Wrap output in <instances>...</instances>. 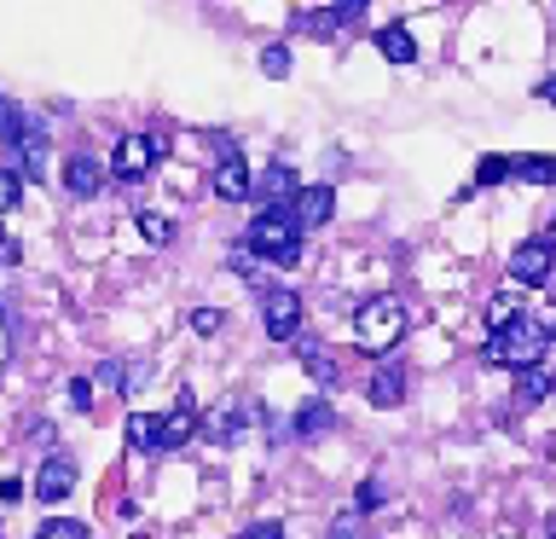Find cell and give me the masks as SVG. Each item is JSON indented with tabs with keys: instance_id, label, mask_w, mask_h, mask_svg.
<instances>
[{
	"instance_id": "cell-1",
	"label": "cell",
	"mask_w": 556,
	"mask_h": 539,
	"mask_svg": "<svg viewBox=\"0 0 556 539\" xmlns=\"http://www.w3.org/2000/svg\"><path fill=\"white\" fill-rule=\"evenodd\" d=\"M400 337H406V308H400L394 296H371V302H359L354 342L365 348V354H389Z\"/></svg>"
},
{
	"instance_id": "cell-2",
	"label": "cell",
	"mask_w": 556,
	"mask_h": 539,
	"mask_svg": "<svg viewBox=\"0 0 556 539\" xmlns=\"http://www.w3.org/2000/svg\"><path fill=\"white\" fill-rule=\"evenodd\" d=\"M539 354H545V330H539L533 313H516L510 325H498L493 337H486V360H493V365H516V372H528V365H539Z\"/></svg>"
},
{
	"instance_id": "cell-3",
	"label": "cell",
	"mask_w": 556,
	"mask_h": 539,
	"mask_svg": "<svg viewBox=\"0 0 556 539\" xmlns=\"http://www.w3.org/2000/svg\"><path fill=\"white\" fill-rule=\"evenodd\" d=\"M243 250L267 255V261H295L302 255V226H295L290 209H261L255 226L243 233Z\"/></svg>"
},
{
	"instance_id": "cell-4",
	"label": "cell",
	"mask_w": 556,
	"mask_h": 539,
	"mask_svg": "<svg viewBox=\"0 0 556 539\" xmlns=\"http://www.w3.org/2000/svg\"><path fill=\"white\" fill-rule=\"evenodd\" d=\"M156 156H168V134H122L111 174H116V180H146Z\"/></svg>"
},
{
	"instance_id": "cell-5",
	"label": "cell",
	"mask_w": 556,
	"mask_h": 539,
	"mask_svg": "<svg viewBox=\"0 0 556 539\" xmlns=\"http://www.w3.org/2000/svg\"><path fill=\"white\" fill-rule=\"evenodd\" d=\"M551 267H556V250L545 238H528V243H516V255H510V285L539 290V285H551Z\"/></svg>"
},
{
	"instance_id": "cell-6",
	"label": "cell",
	"mask_w": 556,
	"mask_h": 539,
	"mask_svg": "<svg viewBox=\"0 0 556 539\" xmlns=\"http://www.w3.org/2000/svg\"><path fill=\"white\" fill-rule=\"evenodd\" d=\"M261 325H267L273 342H295V337H302V296H295V290H267V302H261Z\"/></svg>"
},
{
	"instance_id": "cell-7",
	"label": "cell",
	"mask_w": 556,
	"mask_h": 539,
	"mask_svg": "<svg viewBox=\"0 0 556 539\" xmlns=\"http://www.w3.org/2000/svg\"><path fill=\"white\" fill-rule=\"evenodd\" d=\"M290 215H295V226H302V233H307V226H325L330 215H337V191H330L325 180L302 186V191L290 198Z\"/></svg>"
},
{
	"instance_id": "cell-8",
	"label": "cell",
	"mask_w": 556,
	"mask_h": 539,
	"mask_svg": "<svg viewBox=\"0 0 556 539\" xmlns=\"http://www.w3.org/2000/svg\"><path fill=\"white\" fill-rule=\"evenodd\" d=\"M250 417H255V400L243 389H232V394H220L215 412H208V435H215V441H232L238 429H250Z\"/></svg>"
},
{
	"instance_id": "cell-9",
	"label": "cell",
	"mask_w": 556,
	"mask_h": 539,
	"mask_svg": "<svg viewBox=\"0 0 556 539\" xmlns=\"http://www.w3.org/2000/svg\"><path fill=\"white\" fill-rule=\"evenodd\" d=\"M198 424H203V417H198V400H191V394H180V400H174V412L163 417V435H156V452H174V447H186L191 435H198Z\"/></svg>"
},
{
	"instance_id": "cell-10",
	"label": "cell",
	"mask_w": 556,
	"mask_h": 539,
	"mask_svg": "<svg viewBox=\"0 0 556 539\" xmlns=\"http://www.w3.org/2000/svg\"><path fill=\"white\" fill-rule=\"evenodd\" d=\"M359 0H348V7H325V12H295V24H302L307 35H319V41H330V35H342V29H354L359 24Z\"/></svg>"
},
{
	"instance_id": "cell-11",
	"label": "cell",
	"mask_w": 556,
	"mask_h": 539,
	"mask_svg": "<svg viewBox=\"0 0 556 539\" xmlns=\"http://www.w3.org/2000/svg\"><path fill=\"white\" fill-rule=\"evenodd\" d=\"M70 487H76V464H70L64 452L41 459V476H35V499H41V504H59V499H70Z\"/></svg>"
},
{
	"instance_id": "cell-12",
	"label": "cell",
	"mask_w": 556,
	"mask_h": 539,
	"mask_svg": "<svg viewBox=\"0 0 556 539\" xmlns=\"http://www.w3.org/2000/svg\"><path fill=\"white\" fill-rule=\"evenodd\" d=\"M64 191H70V198H99V191H104V163H99V156H87V151L70 156V163H64Z\"/></svg>"
},
{
	"instance_id": "cell-13",
	"label": "cell",
	"mask_w": 556,
	"mask_h": 539,
	"mask_svg": "<svg viewBox=\"0 0 556 539\" xmlns=\"http://www.w3.org/2000/svg\"><path fill=\"white\" fill-rule=\"evenodd\" d=\"M215 191H220L226 203H243V198L255 191V174H250V163H243L238 151H232V156H220V163H215Z\"/></svg>"
},
{
	"instance_id": "cell-14",
	"label": "cell",
	"mask_w": 556,
	"mask_h": 539,
	"mask_svg": "<svg viewBox=\"0 0 556 539\" xmlns=\"http://www.w3.org/2000/svg\"><path fill=\"white\" fill-rule=\"evenodd\" d=\"M255 191L267 198V209H290V198L302 191V180L290 174V163H267V168H261V180H255Z\"/></svg>"
},
{
	"instance_id": "cell-15",
	"label": "cell",
	"mask_w": 556,
	"mask_h": 539,
	"mask_svg": "<svg viewBox=\"0 0 556 539\" xmlns=\"http://www.w3.org/2000/svg\"><path fill=\"white\" fill-rule=\"evenodd\" d=\"M295 360L307 365V377H319V383H337V354H330L325 342H313V337H295Z\"/></svg>"
},
{
	"instance_id": "cell-16",
	"label": "cell",
	"mask_w": 556,
	"mask_h": 539,
	"mask_svg": "<svg viewBox=\"0 0 556 539\" xmlns=\"http://www.w3.org/2000/svg\"><path fill=\"white\" fill-rule=\"evenodd\" d=\"M400 400H406V372H400V365H377L371 406H400Z\"/></svg>"
},
{
	"instance_id": "cell-17",
	"label": "cell",
	"mask_w": 556,
	"mask_h": 539,
	"mask_svg": "<svg viewBox=\"0 0 556 539\" xmlns=\"http://www.w3.org/2000/svg\"><path fill=\"white\" fill-rule=\"evenodd\" d=\"M377 52H382V59H389V64H412L417 59V41H412V29H382L377 35Z\"/></svg>"
},
{
	"instance_id": "cell-18",
	"label": "cell",
	"mask_w": 556,
	"mask_h": 539,
	"mask_svg": "<svg viewBox=\"0 0 556 539\" xmlns=\"http://www.w3.org/2000/svg\"><path fill=\"white\" fill-rule=\"evenodd\" d=\"M510 174L528 186H551L556 180V156H510Z\"/></svg>"
},
{
	"instance_id": "cell-19",
	"label": "cell",
	"mask_w": 556,
	"mask_h": 539,
	"mask_svg": "<svg viewBox=\"0 0 556 539\" xmlns=\"http://www.w3.org/2000/svg\"><path fill=\"white\" fill-rule=\"evenodd\" d=\"M337 424V412H330V400H307L302 412H295V435H325Z\"/></svg>"
},
{
	"instance_id": "cell-20",
	"label": "cell",
	"mask_w": 556,
	"mask_h": 539,
	"mask_svg": "<svg viewBox=\"0 0 556 539\" xmlns=\"http://www.w3.org/2000/svg\"><path fill=\"white\" fill-rule=\"evenodd\" d=\"M545 394H551V377L539 372V365H528V372H516V406H539Z\"/></svg>"
},
{
	"instance_id": "cell-21",
	"label": "cell",
	"mask_w": 556,
	"mask_h": 539,
	"mask_svg": "<svg viewBox=\"0 0 556 539\" xmlns=\"http://www.w3.org/2000/svg\"><path fill=\"white\" fill-rule=\"evenodd\" d=\"M156 435H163V417H151V412H134L128 417V441L134 447H156Z\"/></svg>"
},
{
	"instance_id": "cell-22",
	"label": "cell",
	"mask_w": 556,
	"mask_h": 539,
	"mask_svg": "<svg viewBox=\"0 0 556 539\" xmlns=\"http://www.w3.org/2000/svg\"><path fill=\"white\" fill-rule=\"evenodd\" d=\"M35 539H87V522H76V516H47Z\"/></svg>"
},
{
	"instance_id": "cell-23",
	"label": "cell",
	"mask_w": 556,
	"mask_h": 539,
	"mask_svg": "<svg viewBox=\"0 0 556 539\" xmlns=\"http://www.w3.org/2000/svg\"><path fill=\"white\" fill-rule=\"evenodd\" d=\"M17 198H24V174H17V168H0V215H7V209H17Z\"/></svg>"
},
{
	"instance_id": "cell-24",
	"label": "cell",
	"mask_w": 556,
	"mask_h": 539,
	"mask_svg": "<svg viewBox=\"0 0 556 539\" xmlns=\"http://www.w3.org/2000/svg\"><path fill=\"white\" fill-rule=\"evenodd\" d=\"M139 233H146V243H174V221L168 215H139Z\"/></svg>"
},
{
	"instance_id": "cell-25",
	"label": "cell",
	"mask_w": 556,
	"mask_h": 539,
	"mask_svg": "<svg viewBox=\"0 0 556 539\" xmlns=\"http://www.w3.org/2000/svg\"><path fill=\"white\" fill-rule=\"evenodd\" d=\"M504 174H510V156H481V168H476V186H498Z\"/></svg>"
},
{
	"instance_id": "cell-26",
	"label": "cell",
	"mask_w": 556,
	"mask_h": 539,
	"mask_svg": "<svg viewBox=\"0 0 556 539\" xmlns=\"http://www.w3.org/2000/svg\"><path fill=\"white\" fill-rule=\"evenodd\" d=\"M486 313H493V330L510 325V319H516V290H498L493 302H486Z\"/></svg>"
},
{
	"instance_id": "cell-27",
	"label": "cell",
	"mask_w": 556,
	"mask_h": 539,
	"mask_svg": "<svg viewBox=\"0 0 556 539\" xmlns=\"http://www.w3.org/2000/svg\"><path fill=\"white\" fill-rule=\"evenodd\" d=\"M186 319H191V330H198V337H215V330H220V308H191Z\"/></svg>"
},
{
	"instance_id": "cell-28",
	"label": "cell",
	"mask_w": 556,
	"mask_h": 539,
	"mask_svg": "<svg viewBox=\"0 0 556 539\" xmlns=\"http://www.w3.org/2000/svg\"><path fill=\"white\" fill-rule=\"evenodd\" d=\"M261 70H267V76H285V70H290V47H267V52H261Z\"/></svg>"
},
{
	"instance_id": "cell-29",
	"label": "cell",
	"mask_w": 556,
	"mask_h": 539,
	"mask_svg": "<svg viewBox=\"0 0 556 539\" xmlns=\"http://www.w3.org/2000/svg\"><path fill=\"white\" fill-rule=\"evenodd\" d=\"M70 406H76V412H87V406H93V383H87V377H76V383H70Z\"/></svg>"
},
{
	"instance_id": "cell-30",
	"label": "cell",
	"mask_w": 556,
	"mask_h": 539,
	"mask_svg": "<svg viewBox=\"0 0 556 539\" xmlns=\"http://www.w3.org/2000/svg\"><path fill=\"white\" fill-rule=\"evenodd\" d=\"M99 383H104V389H128V372H122L116 360H104L99 365Z\"/></svg>"
},
{
	"instance_id": "cell-31",
	"label": "cell",
	"mask_w": 556,
	"mask_h": 539,
	"mask_svg": "<svg viewBox=\"0 0 556 539\" xmlns=\"http://www.w3.org/2000/svg\"><path fill=\"white\" fill-rule=\"evenodd\" d=\"M377 504H382V481H365V487H359V504H354V511H377Z\"/></svg>"
},
{
	"instance_id": "cell-32",
	"label": "cell",
	"mask_w": 556,
	"mask_h": 539,
	"mask_svg": "<svg viewBox=\"0 0 556 539\" xmlns=\"http://www.w3.org/2000/svg\"><path fill=\"white\" fill-rule=\"evenodd\" d=\"M238 539H285V528H278V522H255V528H243Z\"/></svg>"
},
{
	"instance_id": "cell-33",
	"label": "cell",
	"mask_w": 556,
	"mask_h": 539,
	"mask_svg": "<svg viewBox=\"0 0 556 539\" xmlns=\"http://www.w3.org/2000/svg\"><path fill=\"white\" fill-rule=\"evenodd\" d=\"M539 319V330H545V342H556V308H545V313H533Z\"/></svg>"
},
{
	"instance_id": "cell-34",
	"label": "cell",
	"mask_w": 556,
	"mask_h": 539,
	"mask_svg": "<svg viewBox=\"0 0 556 539\" xmlns=\"http://www.w3.org/2000/svg\"><path fill=\"white\" fill-rule=\"evenodd\" d=\"M0 261H17V243L7 238V226H0Z\"/></svg>"
},
{
	"instance_id": "cell-35",
	"label": "cell",
	"mask_w": 556,
	"mask_h": 539,
	"mask_svg": "<svg viewBox=\"0 0 556 539\" xmlns=\"http://www.w3.org/2000/svg\"><path fill=\"white\" fill-rule=\"evenodd\" d=\"M539 99H545V104H556V76H551L545 87H539Z\"/></svg>"
},
{
	"instance_id": "cell-36",
	"label": "cell",
	"mask_w": 556,
	"mask_h": 539,
	"mask_svg": "<svg viewBox=\"0 0 556 539\" xmlns=\"http://www.w3.org/2000/svg\"><path fill=\"white\" fill-rule=\"evenodd\" d=\"M17 493H24V487H17V481H0V499H17Z\"/></svg>"
},
{
	"instance_id": "cell-37",
	"label": "cell",
	"mask_w": 556,
	"mask_h": 539,
	"mask_svg": "<svg viewBox=\"0 0 556 539\" xmlns=\"http://www.w3.org/2000/svg\"><path fill=\"white\" fill-rule=\"evenodd\" d=\"M545 243H551V250H556V215L545 221Z\"/></svg>"
},
{
	"instance_id": "cell-38",
	"label": "cell",
	"mask_w": 556,
	"mask_h": 539,
	"mask_svg": "<svg viewBox=\"0 0 556 539\" xmlns=\"http://www.w3.org/2000/svg\"><path fill=\"white\" fill-rule=\"evenodd\" d=\"M134 539H151V534H134Z\"/></svg>"
}]
</instances>
